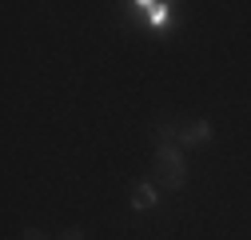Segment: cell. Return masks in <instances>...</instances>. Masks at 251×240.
I'll return each instance as SVG.
<instances>
[{
    "instance_id": "7",
    "label": "cell",
    "mask_w": 251,
    "mask_h": 240,
    "mask_svg": "<svg viewBox=\"0 0 251 240\" xmlns=\"http://www.w3.org/2000/svg\"><path fill=\"white\" fill-rule=\"evenodd\" d=\"M64 240H84V228H68V232H64Z\"/></svg>"
},
{
    "instance_id": "4",
    "label": "cell",
    "mask_w": 251,
    "mask_h": 240,
    "mask_svg": "<svg viewBox=\"0 0 251 240\" xmlns=\"http://www.w3.org/2000/svg\"><path fill=\"white\" fill-rule=\"evenodd\" d=\"M136 8H144V16H148L151 24H164V20H168V4H136Z\"/></svg>"
},
{
    "instance_id": "5",
    "label": "cell",
    "mask_w": 251,
    "mask_h": 240,
    "mask_svg": "<svg viewBox=\"0 0 251 240\" xmlns=\"http://www.w3.org/2000/svg\"><path fill=\"white\" fill-rule=\"evenodd\" d=\"M155 136H160V148H176L179 128H176V124H160V132H155Z\"/></svg>"
},
{
    "instance_id": "1",
    "label": "cell",
    "mask_w": 251,
    "mask_h": 240,
    "mask_svg": "<svg viewBox=\"0 0 251 240\" xmlns=\"http://www.w3.org/2000/svg\"><path fill=\"white\" fill-rule=\"evenodd\" d=\"M155 180H160L164 188H183L187 164H183L179 148H160V152H155Z\"/></svg>"
},
{
    "instance_id": "2",
    "label": "cell",
    "mask_w": 251,
    "mask_h": 240,
    "mask_svg": "<svg viewBox=\"0 0 251 240\" xmlns=\"http://www.w3.org/2000/svg\"><path fill=\"white\" fill-rule=\"evenodd\" d=\"M211 136L207 120H192V124H179V144H203Z\"/></svg>"
},
{
    "instance_id": "6",
    "label": "cell",
    "mask_w": 251,
    "mask_h": 240,
    "mask_svg": "<svg viewBox=\"0 0 251 240\" xmlns=\"http://www.w3.org/2000/svg\"><path fill=\"white\" fill-rule=\"evenodd\" d=\"M20 240H48V236H44L40 228H24V232H20Z\"/></svg>"
},
{
    "instance_id": "3",
    "label": "cell",
    "mask_w": 251,
    "mask_h": 240,
    "mask_svg": "<svg viewBox=\"0 0 251 240\" xmlns=\"http://www.w3.org/2000/svg\"><path fill=\"white\" fill-rule=\"evenodd\" d=\"M155 200H160V196H155L151 184H136V188H132V208H136V212H148V208H155Z\"/></svg>"
}]
</instances>
